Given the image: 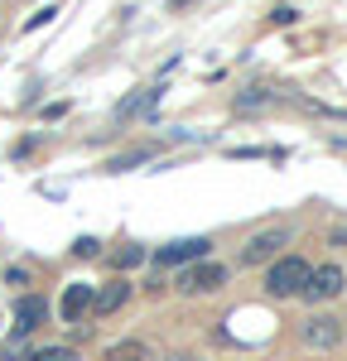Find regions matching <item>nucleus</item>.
<instances>
[{"mask_svg": "<svg viewBox=\"0 0 347 361\" xmlns=\"http://www.w3.org/2000/svg\"><path fill=\"white\" fill-rule=\"evenodd\" d=\"M304 279H309V260L280 255V260H270V270H265V294H270V299H294V294L304 289Z\"/></svg>", "mask_w": 347, "mask_h": 361, "instance_id": "1", "label": "nucleus"}, {"mask_svg": "<svg viewBox=\"0 0 347 361\" xmlns=\"http://www.w3.org/2000/svg\"><path fill=\"white\" fill-rule=\"evenodd\" d=\"M222 284H227V265H212V260H198V265H188L178 275V289L183 294H217Z\"/></svg>", "mask_w": 347, "mask_h": 361, "instance_id": "2", "label": "nucleus"}, {"mask_svg": "<svg viewBox=\"0 0 347 361\" xmlns=\"http://www.w3.org/2000/svg\"><path fill=\"white\" fill-rule=\"evenodd\" d=\"M343 284H347V275L338 270V265H318V270H309V279H304L299 294H304L309 304H323V299H338Z\"/></svg>", "mask_w": 347, "mask_h": 361, "instance_id": "3", "label": "nucleus"}, {"mask_svg": "<svg viewBox=\"0 0 347 361\" xmlns=\"http://www.w3.org/2000/svg\"><path fill=\"white\" fill-rule=\"evenodd\" d=\"M289 241L285 226H270V231H256L251 241H246V250H241V265H270L275 255H280V246Z\"/></svg>", "mask_w": 347, "mask_h": 361, "instance_id": "4", "label": "nucleus"}, {"mask_svg": "<svg viewBox=\"0 0 347 361\" xmlns=\"http://www.w3.org/2000/svg\"><path fill=\"white\" fill-rule=\"evenodd\" d=\"M343 333H347V328L338 323V318H328V313H318V318H309V323L299 328V337H304L309 347H318V352L338 347V342H343Z\"/></svg>", "mask_w": 347, "mask_h": 361, "instance_id": "5", "label": "nucleus"}, {"mask_svg": "<svg viewBox=\"0 0 347 361\" xmlns=\"http://www.w3.org/2000/svg\"><path fill=\"white\" fill-rule=\"evenodd\" d=\"M212 250V241L207 236H183V241H169V246H159V265H188V260H202Z\"/></svg>", "mask_w": 347, "mask_h": 361, "instance_id": "6", "label": "nucleus"}, {"mask_svg": "<svg viewBox=\"0 0 347 361\" xmlns=\"http://www.w3.org/2000/svg\"><path fill=\"white\" fill-rule=\"evenodd\" d=\"M126 299H130V279H126V275L106 279L102 289H92V313H102V318H106V313H116Z\"/></svg>", "mask_w": 347, "mask_h": 361, "instance_id": "7", "label": "nucleus"}, {"mask_svg": "<svg viewBox=\"0 0 347 361\" xmlns=\"http://www.w3.org/2000/svg\"><path fill=\"white\" fill-rule=\"evenodd\" d=\"M44 318H49V304H44L39 294H25V299L15 304V333H20V337L34 333V328H39Z\"/></svg>", "mask_w": 347, "mask_h": 361, "instance_id": "8", "label": "nucleus"}, {"mask_svg": "<svg viewBox=\"0 0 347 361\" xmlns=\"http://www.w3.org/2000/svg\"><path fill=\"white\" fill-rule=\"evenodd\" d=\"M83 313H92V284H68V294H63V323L83 328Z\"/></svg>", "mask_w": 347, "mask_h": 361, "instance_id": "9", "label": "nucleus"}, {"mask_svg": "<svg viewBox=\"0 0 347 361\" xmlns=\"http://www.w3.org/2000/svg\"><path fill=\"white\" fill-rule=\"evenodd\" d=\"M159 97H164V87H159V82H154V87H140V92H135V97H126V102H121V106H116V121H130V116L150 111V106H154V102H159Z\"/></svg>", "mask_w": 347, "mask_h": 361, "instance_id": "10", "label": "nucleus"}, {"mask_svg": "<svg viewBox=\"0 0 347 361\" xmlns=\"http://www.w3.org/2000/svg\"><path fill=\"white\" fill-rule=\"evenodd\" d=\"M106 361H159L145 342H116V347H106Z\"/></svg>", "mask_w": 347, "mask_h": 361, "instance_id": "11", "label": "nucleus"}, {"mask_svg": "<svg viewBox=\"0 0 347 361\" xmlns=\"http://www.w3.org/2000/svg\"><path fill=\"white\" fill-rule=\"evenodd\" d=\"M150 159H154V149H150V145H135V149H126V154H116L111 164V173H121V169H135V164H150Z\"/></svg>", "mask_w": 347, "mask_h": 361, "instance_id": "12", "label": "nucleus"}, {"mask_svg": "<svg viewBox=\"0 0 347 361\" xmlns=\"http://www.w3.org/2000/svg\"><path fill=\"white\" fill-rule=\"evenodd\" d=\"M25 361H78L73 347H44V352H29Z\"/></svg>", "mask_w": 347, "mask_h": 361, "instance_id": "13", "label": "nucleus"}, {"mask_svg": "<svg viewBox=\"0 0 347 361\" xmlns=\"http://www.w3.org/2000/svg\"><path fill=\"white\" fill-rule=\"evenodd\" d=\"M140 260H145V250H140V246H126V250H121V260H116V265H121V270H130V265H140Z\"/></svg>", "mask_w": 347, "mask_h": 361, "instance_id": "14", "label": "nucleus"}, {"mask_svg": "<svg viewBox=\"0 0 347 361\" xmlns=\"http://www.w3.org/2000/svg\"><path fill=\"white\" fill-rule=\"evenodd\" d=\"M73 255H83V260H92V255H97V241H92V236H83V241L73 246Z\"/></svg>", "mask_w": 347, "mask_h": 361, "instance_id": "15", "label": "nucleus"}, {"mask_svg": "<svg viewBox=\"0 0 347 361\" xmlns=\"http://www.w3.org/2000/svg\"><path fill=\"white\" fill-rule=\"evenodd\" d=\"M54 15H58V5H49V10H39V15H34V20H29L25 29H39V25H49V20H54Z\"/></svg>", "mask_w": 347, "mask_h": 361, "instance_id": "16", "label": "nucleus"}, {"mask_svg": "<svg viewBox=\"0 0 347 361\" xmlns=\"http://www.w3.org/2000/svg\"><path fill=\"white\" fill-rule=\"evenodd\" d=\"M260 102H265V92H260V87H251V92L241 97V106H260Z\"/></svg>", "mask_w": 347, "mask_h": 361, "instance_id": "17", "label": "nucleus"}, {"mask_svg": "<svg viewBox=\"0 0 347 361\" xmlns=\"http://www.w3.org/2000/svg\"><path fill=\"white\" fill-rule=\"evenodd\" d=\"M169 361H193V357H188V352H174V357Z\"/></svg>", "mask_w": 347, "mask_h": 361, "instance_id": "18", "label": "nucleus"}]
</instances>
